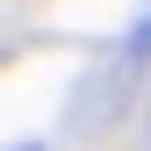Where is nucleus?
Returning a JSON list of instances; mask_svg holds the SVG:
<instances>
[{"label": "nucleus", "instance_id": "nucleus-2", "mask_svg": "<svg viewBox=\"0 0 151 151\" xmlns=\"http://www.w3.org/2000/svg\"><path fill=\"white\" fill-rule=\"evenodd\" d=\"M22 151H36V144H22Z\"/></svg>", "mask_w": 151, "mask_h": 151}, {"label": "nucleus", "instance_id": "nucleus-1", "mask_svg": "<svg viewBox=\"0 0 151 151\" xmlns=\"http://www.w3.org/2000/svg\"><path fill=\"white\" fill-rule=\"evenodd\" d=\"M129 58H151V22H144L137 36H129Z\"/></svg>", "mask_w": 151, "mask_h": 151}]
</instances>
